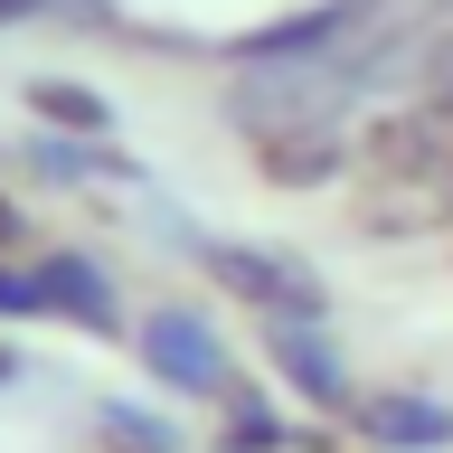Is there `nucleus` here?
<instances>
[{
    "label": "nucleus",
    "mask_w": 453,
    "mask_h": 453,
    "mask_svg": "<svg viewBox=\"0 0 453 453\" xmlns=\"http://www.w3.org/2000/svg\"><path fill=\"white\" fill-rule=\"evenodd\" d=\"M425 170H453V95H388V104H368L349 180H425Z\"/></svg>",
    "instance_id": "3"
},
{
    "label": "nucleus",
    "mask_w": 453,
    "mask_h": 453,
    "mask_svg": "<svg viewBox=\"0 0 453 453\" xmlns=\"http://www.w3.org/2000/svg\"><path fill=\"white\" fill-rule=\"evenodd\" d=\"M0 388H19V349L10 340H0Z\"/></svg>",
    "instance_id": "13"
},
{
    "label": "nucleus",
    "mask_w": 453,
    "mask_h": 453,
    "mask_svg": "<svg viewBox=\"0 0 453 453\" xmlns=\"http://www.w3.org/2000/svg\"><path fill=\"white\" fill-rule=\"evenodd\" d=\"M198 274L218 283L255 321H331V274L303 246H265V236H189Z\"/></svg>",
    "instance_id": "1"
},
{
    "label": "nucleus",
    "mask_w": 453,
    "mask_h": 453,
    "mask_svg": "<svg viewBox=\"0 0 453 453\" xmlns=\"http://www.w3.org/2000/svg\"><path fill=\"white\" fill-rule=\"evenodd\" d=\"M340 434H359V453H453V396L416 378H378L340 416Z\"/></svg>",
    "instance_id": "7"
},
{
    "label": "nucleus",
    "mask_w": 453,
    "mask_h": 453,
    "mask_svg": "<svg viewBox=\"0 0 453 453\" xmlns=\"http://www.w3.org/2000/svg\"><path fill=\"white\" fill-rule=\"evenodd\" d=\"M133 359H142V378L161 396H189V406H218V396L246 378L236 349H226V331H218V311L180 303V293H161V303L133 311Z\"/></svg>",
    "instance_id": "2"
},
{
    "label": "nucleus",
    "mask_w": 453,
    "mask_h": 453,
    "mask_svg": "<svg viewBox=\"0 0 453 453\" xmlns=\"http://www.w3.org/2000/svg\"><path fill=\"white\" fill-rule=\"evenodd\" d=\"M406 95H453V28L416 57V85H406Z\"/></svg>",
    "instance_id": "10"
},
{
    "label": "nucleus",
    "mask_w": 453,
    "mask_h": 453,
    "mask_svg": "<svg viewBox=\"0 0 453 453\" xmlns=\"http://www.w3.org/2000/svg\"><path fill=\"white\" fill-rule=\"evenodd\" d=\"M293 434H303L293 396L255 388V378H236V388L208 406V453H293Z\"/></svg>",
    "instance_id": "8"
},
{
    "label": "nucleus",
    "mask_w": 453,
    "mask_h": 453,
    "mask_svg": "<svg viewBox=\"0 0 453 453\" xmlns=\"http://www.w3.org/2000/svg\"><path fill=\"white\" fill-rule=\"evenodd\" d=\"M28 265H38L48 321H66L85 340H133V303H123V283H113V265L95 246H38Z\"/></svg>",
    "instance_id": "6"
},
{
    "label": "nucleus",
    "mask_w": 453,
    "mask_h": 453,
    "mask_svg": "<svg viewBox=\"0 0 453 453\" xmlns=\"http://www.w3.org/2000/svg\"><path fill=\"white\" fill-rule=\"evenodd\" d=\"M38 10H66V0H0V28H10V19H38Z\"/></svg>",
    "instance_id": "12"
},
{
    "label": "nucleus",
    "mask_w": 453,
    "mask_h": 453,
    "mask_svg": "<svg viewBox=\"0 0 453 453\" xmlns=\"http://www.w3.org/2000/svg\"><path fill=\"white\" fill-rule=\"evenodd\" d=\"M28 113L48 123V133H76V142H113V104L95 85L76 76H28Z\"/></svg>",
    "instance_id": "9"
},
{
    "label": "nucleus",
    "mask_w": 453,
    "mask_h": 453,
    "mask_svg": "<svg viewBox=\"0 0 453 453\" xmlns=\"http://www.w3.org/2000/svg\"><path fill=\"white\" fill-rule=\"evenodd\" d=\"M265 368H274V388L293 396L303 416H321V425H340L359 406V388H368L331 321H265Z\"/></svg>",
    "instance_id": "4"
},
{
    "label": "nucleus",
    "mask_w": 453,
    "mask_h": 453,
    "mask_svg": "<svg viewBox=\"0 0 453 453\" xmlns=\"http://www.w3.org/2000/svg\"><path fill=\"white\" fill-rule=\"evenodd\" d=\"M0 255H38V226H28L19 198H0Z\"/></svg>",
    "instance_id": "11"
},
{
    "label": "nucleus",
    "mask_w": 453,
    "mask_h": 453,
    "mask_svg": "<svg viewBox=\"0 0 453 453\" xmlns=\"http://www.w3.org/2000/svg\"><path fill=\"white\" fill-rule=\"evenodd\" d=\"M236 151H246V170L274 198H311V189H349L359 123H283V133H255V142H236Z\"/></svg>",
    "instance_id": "5"
}]
</instances>
